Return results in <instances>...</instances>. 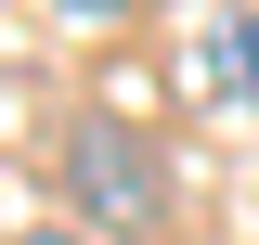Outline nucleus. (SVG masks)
<instances>
[{
	"mask_svg": "<svg viewBox=\"0 0 259 245\" xmlns=\"http://www.w3.org/2000/svg\"><path fill=\"white\" fill-rule=\"evenodd\" d=\"M65 194H78L117 245H143V232L168 219V168H156V142L117 129V116H78V129H65Z\"/></svg>",
	"mask_w": 259,
	"mask_h": 245,
	"instance_id": "1",
	"label": "nucleus"
},
{
	"mask_svg": "<svg viewBox=\"0 0 259 245\" xmlns=\"http://www.w3.org/2000/svg\"><path fill=\"white\" fill-rule=\"evenodd\" d=\"M182 52H194V91H207V103H259V0L182 13Z\"/></svg>",
	"mask_w": 259,
	"mask_h": 245,
	"instance_id": "2",
	"label": "nucleus"
},
{
	"mask_svg": "<svg viewBox=\"0 0 259 245\" xmlns=\"http://www.w3.org/2000/svg\"><path fill=\"white\" fill-rule=\"evenodd\" d=\"M52 13H91V26H104V13H130V0H52Z\"/></svg>",
	"mask_w": 259,
	"mask_h": 245,
	"instance_id": "3",
	"label": "nucleus"
},
{
	"mask_svg": "<svg viewBox=\"0 0 259 245\" xmlns=\"http://www.w3.org/2000/svg\"><path fill=\"white\" fill-rule=\"evenodd\" d=\"M26 245H91V232H26Z\"/></svg>",
	"mask_w": 259,
	"mask_h": 245,
	"instance_id": "4",
	"label": "nucleus"
}]
</instances>
